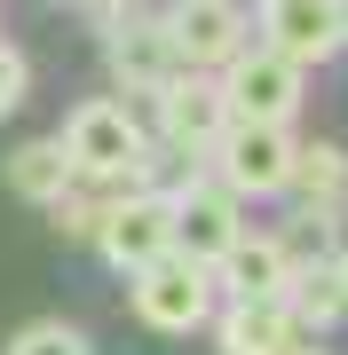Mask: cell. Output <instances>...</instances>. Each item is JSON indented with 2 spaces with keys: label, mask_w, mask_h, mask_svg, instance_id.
<instances>
[{
  "label": "cell",
  "mask_w": 348,
  "mask_h": 355,
  "mask_svg": "<svg viewBox=\"0 0 348 355\" xmlns=\"http://www.w3.org/2000/svg\"><path fill=\"white\" fill-rule=\"evenodd\" d=\"M56 142H64L72 174L79 182H135L142 158H151V135H142V119L127 111V95H79L64 111V127H56Z\"/></svg>",
  "instance_id": "obj_1"
},
{
  "label": "cell",
  "mask_w": 348,
  "mask_h": 355,
  "mask_svg": "<svg viewBox=\"0 0 348 355\" xmlns=\"http://www.w3.org/2000/svg\"><path fill=\"white\" fill-rule=\"evenodd\" d=\"M135 284V316L142 324H151V331H167V340H174V331H206L214 324V268L206 261H190V253H158L151 268H142V277H127Z\"/></svg>",
  "instance_id": "obj_2"
},
{
  "label": "cell",
  "mask_w": 348,
  "mask_h": 355,
  "mask_svg": "<svg viewBox=\"0 0 348 355\" xmlns=\"http://www.w3.org/2000/svg\"><path fill=\"white\" fill-rule=\"evenodd\" d=\"M301 95H309V71L285 64V55L261 48V40L222 71V103H230V119H245V127H293Z\"/></svg>",
  "instance_id": "obj_3"
},
{
  "label": "cell",
  "mask_w": 348,
  "mask_h": 355,
  "mask_svg": "<svg viewBox=\"0 0 348 355\" xmlns=\"http://www.w3.org/2000/svg\"><path fill=\"white\" fill-rule=\"evenodd\" d=\"M254 24H245V8L238 0H174L167 8V48H174V64L182 71H230L254 40H245Z\"/></svg>",
  "instance_id": "obj_4"
},
{
  "label": "cell",
  "mask_w": 348,
  "mask_h": 355,
  "mask_svg": "<svg viewBox=\"0 0 348 355\" xmlns=\"http://www.w3.org/2000/svg\"><path fill=\"white\" fill-rule=\"evenodd\" d=\"M285 174H293V127H245L230 119V135L214 142V182L245 198H285Z\"/></svg>",
  "instance_id": "obj_5"
},
{
  "label": "cell",
  "mask_w": 348,
  "mask_h": 355,
  "mask_svg": "<svg viewBox=\"0 0 348 355\" xmlns=\"http://www.w3.org/2000/svg\"><path fill=\"white\" fill-rule=\"evenodd\" d=\"M167 229H174V253H190V261L214 268L245 237V214H238V198L222 190V182H182V190L167 198Z\"/></svg>",
  "instance_id": "obj_6"
},
{
  "label": "cell",
  "mask_w": 348,
  "mask_h": 355,
  "mask_svg": "<svg viewBox=\"0 0 348 355\" xmlns=\"http://www.w3.org/2000/svg\"><path fill=\"white\" fill-rule=\"evenodd\" d=\"M103 64H111V79H119V95H167L174 87V48H167V24H158V16H119V24L103 32Z\"/></svg>",
  "instance_id": "obj_7"
},
{
  "label": "cell",
  "mask_w": 348,
  "mask_h": 355,
  "mask_svg": "<svg viewBox=\"0 0 348 355\" xmlns=\"http://www.w3.org/2000/svg\"><path fill=\"white\" fill-rule=\"evenodd\" d=\"M95 253H103L111 268H127V277H142L158 253H174L167 198H158V190H127V198H111L103 229H95Z\"/></svg>",
  "instance_id": "obj_8"
},
{
  "label": "cell",
  "mask_w": 348,
  "mask_h": 355,
  "mask_svg": "<svg viewBox=\"0 0 348 355\" xmlns=\"http://www.w3.org/2000/svg\"><path fill=\"white\" fill-rule=\"evenodd\" d=\"M158 135L174 142L182 158H206L222 135H230V103H222L214 71H174V87L158 95Z\"/></svg>",
  "instance_id": "obj_9"
},
{
  "label": "cell",
  "mask_w": 348,
  "mask_h": 355,
  "mask_svg": "<svg viewBox=\"0 0 348 355\" xmlns=\"http://www.w3.org/2000/svg\"><path fill=\"white\" fill-rule=\"evenodd\" d=\"M254 32H261V48H277L285 64H301V71L340 55V8L333 0H261Z\"/></svg>",
  "instance_id": "obj_10"
},
{
  "label": "cell",
  "mask_w": 348,
  "mask_h": 355,
  "mask_svg": "<svg viewBox=\"0 0 348 355\" xmlns=\"http://www.w3.org/2000/svg\"><path fill=\"white\" fill-rule=\"evenodd\" d=\"M285 277H293V253H285L277 229H245L230 253L214 261V284L230 300H285Z\"/></svg>",
  "instance_id": "obj_11"
},
{
  "label": "cell",
  "mask_w": 348,
  "mask_h": 355,
  "mask_svg": "<svg viewBox=\"0 0 348 355\" xmlns=\"http://www.w3.org/2000/svg\"><path fill=\"white\" fill-rule=\"evenodd\" d=\"M301 331L285 316V300H222L214 316V347L222 355H285Z\"/></svg>",
  "instance_id": "obj_12"
},
{
  "label": "cell",
  "mask_w": 348,
  "mask_h": 355,
  "mask_svg": "<svg viewBox=\"0 0 348 355\" xmlns=\"http://www.w3.org/2000/svg\"><path fill=\"white\" fill-rule=\"evenodd\" d=\"M285 316H293V331H333L348 316L340 268L333 261H293V277H285Z\"/></svg>",
  "instance_id": "obj_13"
},
{
  "label": "cell",
  "mask_w": 348,
  "mask_h": 355,
  "mask_svg": "<svg viewBox=\"0 0 348 355\" xmlns=\"http://www.w3.org/2000/svg\"><path fill=\"white\" fill-rule=\"evenodd\" d=\"M0 174H8V190H16V198H32V205H56V198H64L72 182H79L56 135H40V142H16V150L0 158Z\"/></svg>",
  "instance_id": "obj_14"
},
{
  "label": "cell",
  "mask_w": 348,
  "mask_h": 355,
  "mask_svg": "<svg viewBox=\"0 0 348 355\" xmlns=\"http://www.w3.org/2000/svg\"><path fill=\"white\" fill-rule=\"evenodd\" d=\"M285 198H293V205H340L348 198V150H340V142H293Z\"/></svg>",
  "instance_id": "obj_15"
},
{
  "label": "cell",
  "mask_w": 348,
  "mask_h": 355,
  "mask_svg": "<svg viewBox=\"0 0 348 355\" xmlns=\"http://www.w3.org/2000/svg\"><path fill=\"white\" fill-rule=\"evenodd\" d=\"M277 237L293 261H340V205H293V221Z\"/></svg>",
  "instance_id": "obj_16"
},
{
  "label": "cell",
  "mask_w": 348,
  "mask_h": 355,
  "mask_svg": "<svg viewBox=\"0 0 348 355\" xmlns=\"http://www.w3.org/2000/svg\"><path fill=\"white\" fill-rule=\"evenodd\" d=\"M8 355H95V340L64 316H32L24 331H8Z\"/></svg>",
  "instance_id": "obj_17"
},
{
  "label": "cell",
  "mask_w": 348,
  "mask_h": 355,
  "mask_svg": "<svg viewBox=\"0 0 348 355\" xmlns=\"http://www.w3.org/2000/svg\"><path fill=\"white\" fill-rule=\"evenodd\" d=\"M48 214H56V229H64V237H95V229H103V214H111V198H103V182H72Z\"/></svg>",
  "instance_id": "obj_18"
},
{
  "label": "cell",
  "mask_w": 348,
  "mask_h": 355,
  "mask_svg": "<svg viewBox=\"0 0 348 355\" xmlns=\"http://www.w3.org/2000/svg\"><path fill=\"white\" fill-rule=\"evenodd\" d=\"M24 95H32V55L24 48H0V119H8Z\"/></svg>",
  "instance_id": "obj_19"
},
{
  "label": "cell",
  "mask_w": 348,
  "mask_h": 355,
  "mask_svg": "<svg viewBox=\"0 0 348 355\" xmlns=\"http://www.w3.org/2000/svg\"><path fill=\"white\" fill-rule=\"evenodd\" d=\"M285 355H333V347H317V340H293V347H285Z\"/></svg>",
  "instance_id": "obj_20"
},
{
  "label": "cell",
  "mask_w": 348,
  "mask_h": 355,
  "mask_svg": "<svg viewBox=\"0 0 348 355\" xmlns=\"http://www.w3.org/2000/svg\"><path fill=\"white\" fill-rule=\"evenodd\" d=\"M333 8H340V48H348V0H333Z\"/></svg>",
  "instance_id": "obj_21"
},
{
  "label": "cell",
  "mask_w": 348,
  "mask_h": 355,
  "mask_svg": "<svg viewBox=\"0 0 348 355\" xmlns=\"http://www.w3.org/2000/svg\"><path fill=\"white\" fill-rule=\"evenodd\" d=\"M333 268H340V292H348V245H340V261H333Z\"/></svg>",
  "instance_id": "obj_22"
},
{
  "label": "cell",
  "mask_w": 348,
  "mask_h": 355,
  "mask_svg": "<svg viewBox=\"0 0 348 355\" xmlns=\"http://www.w3.org/2000/svg\"><path fill=\"white\" fill-rule=\"evenodd\" d=\"M0 48H8V32H0Z\"/></svg>",
  "instance_id": "obj_23"
}]
</instances>
